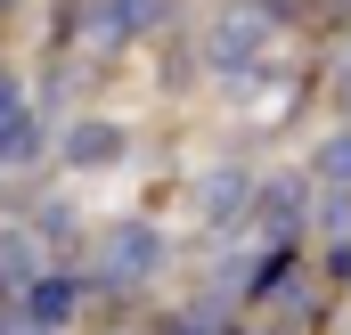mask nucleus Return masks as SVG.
Masks as SVG:
<instances>
[{"mask_svg":"<svg viewBox=\"0 0 351 335\" xmlns=\"http://www.w3.org/2000/svg\"><path fill=\"white\" fill-rule=\"evenodd\" d=\"M164 25V0H98L90 8V33L98 41H139V33H156Z\"/></svg>","mask_w":351,"mask_h":335,"instance_id":"7","label":"nucleus"},{"mask_svg":"<svg viewBox=\"0 0 351 335\" xmlns=\"http://www.w3.org/2000/svg\"><path fill=\"white\" fill-rule=\"evenodd\" d=\"M41 139H49L41 115H8V123H0V172H25L33 156H41Z\"/></svg>","mask_w":351,"mask_h":335,"instance_id":"8","label":"nucleus"},{"mask_svg":"<svg viewBox=\"0 0 351 335\" xmlns=\"http://www.w3.org/2000/svg\"><path fill=\"white\" fill-rule=\"evenodd\" d=\"M8 8H16V0H0V16H8Z\"/></svg>","mask_w":351,"mask_h":335,"instance_id":"12","label":"nucleus"},{"mask_svg":"<svg viewBox=\"0 0 351 335\" xmlns=\"http://www.w3.org/2000/svg\"><path fill=\"white\" fill-rule=\"evenodd\" d=\"M311 221H319L327 238H343V229H351V188H327V196L311 205Z\"/></svg>","mask_w":351,"mask_h":335,"instance_id":"10","label":"nucleus"},{"mask_svg":"<svg viewBox=\"0 0 351 335\" xmlns=\"http://www.w3.org/2000/svg\"><path fill=\"white\" fill-rule=\"evenodd\" d=\"M262 49H269V16H262V0L221 8V16H213V33H204V66H213V74H229V82L262 74Z\"/></svg>","mask_w":351,"mask_h":335,"instance_id":"2","label":"nucleus"},{"mask_svg":"<svg viewBox=\"0 0 351 335\" xmlns=\"http://www.w3.org/2000/svg\"><path fill=\"white\" fill-rule=\"evenodd\" d=\"M8 115H25V82H16V74H0V123H8Z\"/></svg>","mask_w":351,"mask_h":335,"instance_id":"11","label":"nucleus"},{"mask_svg":"<svg viewBox=\"0 0 351 335\" xmlns=\"http://www.w3.org/2000/svg\"><path fill=\"white\" fill-rule=\"evenodd\" d=\"M196 213H204L213 229H229V221H254V172H237V164L204 172V180H196Z\"/></svg>","mask_w":351,"mask_h":335,"instance_id":"5","label":"nucleus"},{"mask_svg":"<svg viewBox=\"0 0 351 335\" xmlns=\"http://www.w3.org/2000/svg\"><path fill=\"white\" fill-rule=\"evenodd\" d=\"M123 148H131V139H123V123H74V131L58 139V156H66V164H74V172H98V164H123Z\"/></svg>","mask_w":351,"mask_h":335,"instance_id":"6","label":"nucleus"},{"mask_svg":"<svg viewBox=\"0 0 351 335\" xmlns=\"http://www.w3.org/2000/svg\"><path fill=\"white\" fill-rule=\"evenodd\" d=\"M164 262H172L164 229H156V221H139V213L98 229V286H147Z\"/></svg>","mask_w":351,"mask_h":335,"instance_id":"1","label":"nucleus"},{"mask_svg":"<svg viewBox=\"0 0 351 335\" xmlns=\"http://www.w3.org/2000/svg\"><path fill=\"white\" fill-rule=\"evenodd\" d=\"M311 180H327V188H351V131L319 139V156H311Z\"/></svg>","mask_w":351,"mask_h":335,"instance_id":"9","label":"nucleus"},{"mask_svg":"<svg viewBox=\"0 0 351 335\" xmlns=\"http://www.w3.org/2000/svg\"><path fill=\"white\" fill-rule=\"evenodd\" d=\"M74 311H82V278H74V270H41V278L16 294V319H25L33 335H58Z\"/></svg>","mask_w":351,"mask_h":335,"instance_id":"3","label":"nucleus"},{"mask_svg":"<svg viewBox=\"0 0 351 335\" xmlns=\"http://www.w3.org/2000/svg\"><path fill=\"white\" fill-rule=\"evenodd\" d=\"M302 221H311V180H286V172L278 180H254V229H262L269 246H286Z\"/></svg>","mask_w":351,"mask_h":335,"instance_id":"4","label":"nucleus"}]
</instances>
